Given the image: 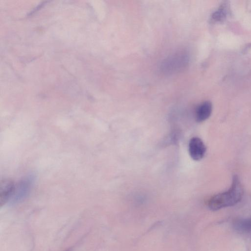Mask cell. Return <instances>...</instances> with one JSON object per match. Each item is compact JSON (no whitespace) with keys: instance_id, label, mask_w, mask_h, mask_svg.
I'll return each mask as SVG.
<instances>
[{"instance_id":"6da1fadb","label":"cell","mask_w":251,"mask_h":251,"mask_svg":"<svg viewBox=\"0 0 251 251\" xmlns=\"http://www.w3.org/2000/svg\"><path fill=\"white\" fill-rule=\"evenodd\" d=\"M243 195V189L242 185L237 176L235 175L233 177L230 188L211 197L208 201V206L210 210L216 211L233 206L241 201Z\"/></svg>"},{"instance_id":"7a4b0ae2","label":"cell","mask_w":251,"mask_h":251,"mask_svg":"<svg viewBox=\"0 0 251 251\" xmlns=\"http://www.w3.org/2000/svg\"><path fill=\"white\" fill-rule=\"evenodd\" d=\"M188 53L185 51H179L165 59L160 65V71L164 74L177 73L185 69L188 64Z\"/></svg>"},{"instance_id":"3957f363","label":"cell","mask_w":251,"mask_h":251,"mask_svg":"<svg viewBox=\"0 0 251 251\" xmlns=\"http://www.w3.org/2000/svg\"><path fill=\"white\" fill-rule=\"evenodd\" d=\"M189 152L191 157L194 160H201L206 152V147L203 141L199 137L191 139L189 143Z\"/></svg>"},{"instance_id":"277c9868","label":"cell","mask_w":251,"mask_h":251,"mask_svg":"<svg viewBox=\"0 0 251 251\" xmlns=\"http://www.w3.org/2000/svg\"><path fill=\"white\" fill-rule=\"evenodd\" d=\"M212 111V103L205 101L198 106L195 112V119L199 123L207 120L211 115Z\"/></svg>"},{"instance_id":"5b68a950","label":"cell","mask_w":251,"mask_h":251,"mask_svg":"<svg viewBox=\"0 0 251 251\" xmlns=\"http://www.w3.org/2000/svg\"><path fill=\"white\" fill-rule=\"evenodd\" d=\"M226 16V12L223 9H219L214 12L212 15V18L214 20L220 21L224 19Z\"/></svg>"},{"instance_id":"8992f818","label":"cell","mask_w":251,"mask_h":251,"mask_svg":"<svg viewBox=\"0 0 251 251\" xmlns=\"http://www.w3.org/2000/svg\"><path fill=\"white\" fill-rule=\"evenodd\" d=\"M246 233L251 234V217H249L247 224Z\"/></svg>"}]
</instances>
